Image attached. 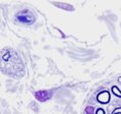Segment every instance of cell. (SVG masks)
Wrapping results in <instances>:
<instances>
[{"instance_id":"obj_1","label":"cell","mask_w":121,"mask_h":114,"mask_svg":"<svg viewBox=\"0 0 121 114\" xmlns=\"http://www.w3.org/2000/svg\"><path fill=\"white\" fill-rule=\"evenodd\" d=\"M52 96L51 91H48V90H41V91H38L35 93V98L40 102H46L47 100H49Z\"/></svg>"},{"instance_id":"obj_2","label":"cell","mask_w":121,"mask_h":114,"mask_svg":"<svg viewBox=\"0 0 121 114\" xmlns=\"http://www.w3.org/2000/svg\"><path fill=\"white\" fill-rule=\"evenodd\" d=\"M97 100H98V102H100L101 104H107L110 100V93L108 91H106V90L105 91H102L101 93L98 94Z\"/></svg>"},{"instance_id":"obj_3","label":"cell","mask_w":121,"mask_h":114,"mask_svg":"<svg viewBox=\"0 0 121 114\" xmlns=\"http://www.w3.org/2000/svg\"><path fill=\"white\" fill-rule=\"evenodd\" d=\"M17 19L21 22H25V23H33L35 18H34V15L31 14V15H23L22 12H21L19 14H17Z\"/></svg>"},{"instance_id":"obj_4","label":"cell","mask_w":121,"mask_h":114,"mask_svg":"<svg viewBox=\"0 0 121 114\" xmlns=\"http://www.w3.org/2000/svg\"><path fill=\"white\" fill-rule=\"evenodd\" d=\"M111 91H112V93L115 95L116 97H118V98H121V91L117 88L116 86H113L112 88H111Z\"/></svg>"},{"instance_id":"obj_5","label":"cell","mask_w":121,"mask_h":114,"mask_svg":"<svg viewBox=\"0 0 121 114\" xmlns=\"http://www.w3.org/2000/svg\"><path fill=\"white\" fill-rule=\"evenodd\" d=\"M86 114H96L95 113V109H94L93 106H86L85 109Z\"/></svg>"},{"instance_id":"obj_6","label":"cell","mask_w":121,"mask_h":114,"mask_svg":"<svg viewBox=\"0 0 121 114\" xmlns=\"http://www.w3.org/2000/svg\"><path fill=\"white\" fill-rule=\"evenodd\" d=\"M96 114H105V111H104V109H102V108H98L96 111Z\"/></svg>"},{"instance_id":"obj_7","label":"cell","mask_w":121,"mask_h":114,"mask_svg":"<svg viewBox=\"0 0 121 114\" xmlns=\"http://www.w3.org/2000/svg\"><path fill=\"white\" fill-rule=\"evenodd\" d=\"M112 114H121V107L115 109V110H114V111L112 112Z\"/></svg>"}]
</instances>
